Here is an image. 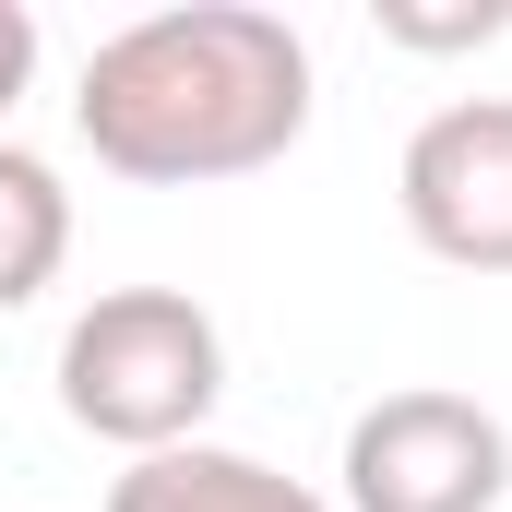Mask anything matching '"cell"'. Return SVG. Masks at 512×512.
Wrapping results in <instances>:
<instances>
[{
  "label": "cell",
  "instance_id": "cell-8",
  "mask_svg": "<svg viewBox=\"0 0 512 512\" xmlns=\"http://www.w3.org/2000/svg\"><path fill=\"white\" fill-rule=\"evenodd\" d=\"M36 84V12L24 0H0V120H12V96Z\"/></svg>",
  "mask_w": 512,
  "mask_h": 512
},
{
  "label": "cell",
  "instance_id": "cell-5",
  "mask_svg": "<svg viewBox=\"0 0 512 512\" xmlns=\"http://www.w3.org/2000/svg\"><path fill=\"white\" fill-rule=\"evenodd\" d=\"M108 512H334V501L298 489V477H274L262 453L179 441V453H143L131 477H108Z\"/></svg>",
  "mask_w": 512,
  "mask_h": 512
},
{
  "label": "cell",
  "instance_id": "cell-6",
  "mask_svg": "<svg viewBox=\"0 0 512 512\" xmlns=\"http://www.w3.org/2000/svg\"><path fill=\"white\" fill-rule=\"evenodd\" d=\"M60 262H72V191H60V167L24 155V143H0V310H24Z\"/></svg>",
  "mask_w": 512,
  "mask_h": 512
},
{
  "label": "cell",
  "instance_id": "cell-3",
  "mask_svg": "<svg viewBox=\"0 0 512 512\" xmlns=\"http://www.w3.org/2000/svg\"><path fill=\"white\" fill-rule=\"evenodd\" d=\"M334 477H346V512H501L512 429L477 393L405 382V393H382V405H358Z\"/></svg>",
  "mask_w": 512,
  "mask_h": 512
},
{
  "label": "cell",
  "instance_id": "cell-2",
  "mask_svg": "<svg viewBox=\"0 0 512 512\" xmlns=\"http://www.w3.org/2000/svg\"><path fill=\"white\" fill-rule=\"evenodd\" d=\"M215 393H227V334L191 286H108L60 334V417L84 441H120L131 465L203 441Z\"/></svg>",
  "mask_w": 512,
  "mask_h": 512
},
{
  "label": "cell",
  "instance_id": "cell-4",
  "mask_svg": "<svg viewBox=\"0 0 512 512\" xmlns=\"http://www.w3.org/2000/svg\"><path fill=\"white\" fill-rule=\"evenodd\" d=\"M393 203L453 274H512V96H453L405 131Z\"/></svg>",
  "mask_w": 512,
  "mask_h": 512
},
{
  "label": "cell",
  "instance_id": "cell-7",
  "mask_svg": "<svg viewBox=\"0 0 512 512\" xmlns=\"http://www.w3.org/2000/svg\"><path fill=\"white\" fill-rule=\"evenodd\" d=\"M382 36L393 48H489V36H512V0H453V12L382 0Z\"/></svg>",
  "mask_w": 512,
  "mask_h": 512
},
{
  "label": "cell",
  "instance_id": "cell-1",
  "mask_svg": "<svg viewBox=\"0 0 512 512\" xmlns=\"http://www.w3.org/2000/svg\"><path fill=\"white\" fill-rule=\"evenodd\" d=\"M72 131L108 179L143 191H203V179H251L310 131V36L262 0H179L120 24L84 84Z\"/></svg>",
  "mask_w": 512,
  "mask_h": 512
}]
</instances>
